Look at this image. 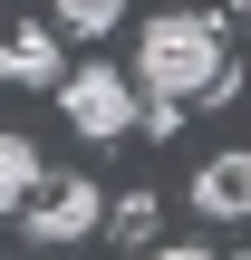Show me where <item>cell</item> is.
<instances>
[{"label":"cell","instance_id":"1","mask_svg":"<svg viewBox=\"0 0 251 260\" xmlns=\"http://www.w3.org/2000/svg\"><path fill=\"white\" fill-rule=\"evenodd\" d=\"M135 87L145 96H222L232 87V48H222V29L203 19V10H155L145 29H135Z\"/></svg>","mask_w":251,"mask_h":260},{"label":"cell","instance_id":"2","mask_svg":"<svg viewBox=\"0 0 251 260\" xmlns=\"http://www.w3.org/2000/svg\"><path fill=\"white\" fill-rule=\"evenodd\" d=\"M58 116H68L87 145H126V135H135V116H145V87H135V68L87 58V68H68V77H58Z\"/></svg>","mask_w":251,"mask_h":260},{"label":"cell","instance_id":"3","mask_svg":"<svg viewBox=\"0 0 251 260\" xmlns=\"http://www.w3.org/2000/svg\"><path fill=\"white\" fill-rule=\"evenodd\" d=\"M19 232H29L39 251H68V241L106 232V193H97L87 174H58V183H39V193L19 203Z\"/></svg>","mask_w":251,"mask_h":260},{"label":"cell","instance_id":"4","mask_svg":"<svg viewBox=\"0 0 251 260\" xmlns=\"http://www.w3.org/2000/svg\"><path fill=\"white\" fill-rule=\"evenodd\" d=\"M193 212H203V222H251V154L193 164Z\"/></svg>","mask_w":251,"mask_h":260},{"label":"cell","instance_id":"5","mask_svg":"<svg viewBox=\"0 0 251 260\" xmlns=\"http://www.w3.org/2000/svg\"><path fill=\"white\" fill-rule=\"evenodd\" d=\"M0 77H10V87H58V77H68V68H58V39H48L39 19L10 29V39H0Z\"/></svg>","mask_w":251,"mask_h":260},{"label":"cell","instance_id":"6","mask_svg":"<svg viewBox=\"0 0 251 260\" xmlns=\"http://www.w3.org/2000/svg\"><path fill=\"white\" fill-rule=\"evenodd\" d=\"M39 193V145L29 135H0V212H19Z\"/></svg>","mask_w":251,"mask_h":260},{"label":"cell","instance_id":"7","mask_svg":"<svg viewBox=\"0 0 251 260\" xmlns=\"http://www.w3.org/2000/svg\"><path fill=\"white\" fill-rule=\"evenodd\" d=\"M58 29L68 39H106V29H126V0H58Z\"/></svg>","mask_w":251,"mask_h":260},{"label":"cell","instance_id":"8","mask_svg":"<svg viewBox=\"0 0 251 260\" xmlns=\"http://www.w3.org/2000/svg\"><path fill=\"white\" fill-rule=\"evenodd\" d=\"M106 232H116V241H155V193H126V203H106Z\"/></svg>","mask_w":251,"mask_h":260},{"label":"cell","instance_id":"9","mask_svg":"<svg viewBox=\"0 0 251 260\" xmlns=\"http://www.w3.org/2000/svg\"><path fill=\"white\" fill-rule=\"evenodd\" d=\"M232 19H242V29H251V0H232Z\"/></svg>","mask_w":251,"mask_h":260}]
</instances>
